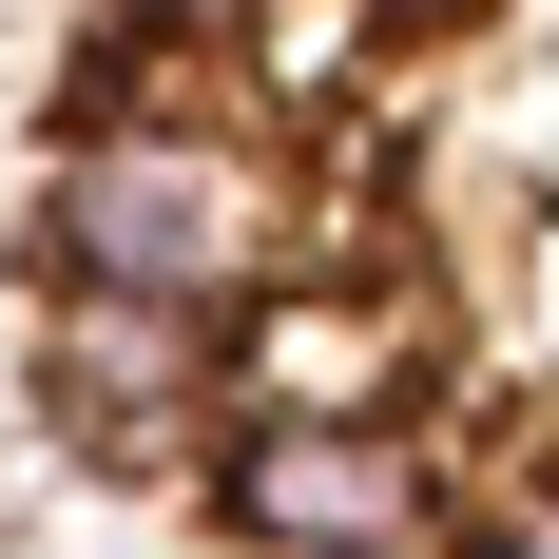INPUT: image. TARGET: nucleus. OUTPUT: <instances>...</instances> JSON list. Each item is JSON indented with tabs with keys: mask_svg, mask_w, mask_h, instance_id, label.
<instances>
[{
	"mask_svg": "<svg viewBox=\"0 0 559 559\" xmlns=\"http://www.w3.org/2000/svg\"><path fill=\"white\" fill-rule=\"evenodd\" d=\"M58 309H193V329H251L289 271V155L251 116L193 97H78V135L39 155V213H20Z\"/></svg>",
	"mask_w": 559,
	"mask_h": 559,
	"instance_id": "f257e3e1",
	"label": "nucleus"
},
{
	"mask_svg": "<svg viewBox=\"0 0 559 559\" xmlns=\"http://www.w3.org/2000/svg\"><path fill=\"white\" fill-rule=\"evenodd\" d=\"M213 540L231 559H386V540H444V483L405 425H231Z\"/></svg>",
	"mask_w": 559,
	"mask_h": 559,
	"instance_id": "f03ea898",
	"label": "nucleus"
},
{
	"mask_svg": "<svg viewBox=\"0 0 559 559\" xmlns=\"http://www.w3.org/2000/svg\"><path fill=\"white\" fill-rule=\"evenodd\" d=\"M39 425L78 463H213L231 444V329H193V309H39Z\"/></svg>",
	"mask_w": 559,
	"mask_h": 559,
	"instance_id": "7ed1b4c3",
	"label": "nucleus"
},
{
	"mask_svg": "<svg viewBox=\"0 0 559 559\" xmlns=\"http://www.w3.org/2000/svg\"><path fill=\"white\" fill-rule=\"evenodd\" d=\"M444 559H559V463H502L483 502H444Z\"/></svg>",
	"mask_w": 559,
	"mask_h": 559,
	"instance_id": "20e7f679",
	"label": "nucleus"
},
{
	"mask_svg": "<svg viewBox=\"0 0 559 559\" xmlns=\"http://www.w3.org/2000/svg\"><path fill=\"white\" fill-rule=\"evenodd\" d=\"M367 20H386V39H444V20H483V0H367Z\"/></svg>",
	"mask_w": 559,
	"mask_h": 559,
	"instance_id": "39448f33",
	"label": "nucleus"
}]
</instances>
